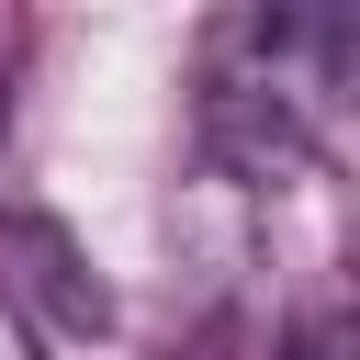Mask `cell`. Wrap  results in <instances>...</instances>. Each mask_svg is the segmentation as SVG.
<instances>
[{"label":"cell","instance_id":"cell-1","mask_svg":"<svg viewBox=\"0 0 360 360\" xmlns=\"http://www.w3.org/2000/svg\"><path fill=\"white\" fill-rule=\"evenodd\" d=\"M0 248H11V281H0V304H45L68 338H101V326H112V292L90 281V259L68 248V225H45V214H11V225H0Z\"/></svg>","mask_w":360,"mask_h":360},{"label":"cell","instance_id":"cell-2","mask_svg":"<svg viewBox=\"0 0 360 360\" xmlns=\"http://www.w3.org/2000/svg\"><path fill=\"white\" fill-rule=\"evenodd\" d=\"M281 360H349V315H304Z\"/></svg>","mask_w":360,"mask_h":360},{"label":"cell","instance_id":"cell-3","mask_svg":"<svg viewBox=\"0 0 360 360\" xmlns=\"http://www.w3.org/2000/svg\"><path fill=\"white\" fill-rule=\"evenodd\" d=\"M0 360H45V349H34V315H22V304H0Z\"/></svg>","mask_w":360,"mask_h":360}]
</instances>
